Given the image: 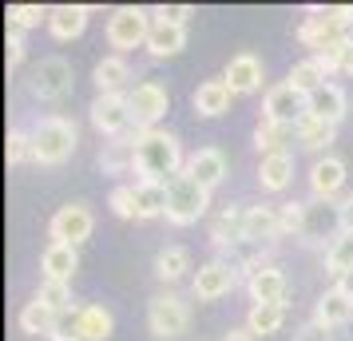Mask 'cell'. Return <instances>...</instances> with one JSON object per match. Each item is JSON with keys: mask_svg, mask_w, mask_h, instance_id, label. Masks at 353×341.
Segmentation results:
<instances>
[{"mask_svg": "<svg viewBox=\"0 0 353 341\" xmlns=\"http://www.w3.org/2000/svg\"><path fill=\"white\" fill-rule=\"evenodd\" d=\"M183 167V143L175 131H135V175L143 183H171Z\"/></svg>", "mask_w": 353, "mask_h": 341, "instance_id": "6da1fadb", "label": "cell"}, {"mask_svg": "<svg viewBox=\"0 0 353 341\" xmlns=\"http://www.w3.org/2000/svg\"><path fill=\"white\" fill-rule=\"evenodd\" d=\"M76 139H80V131H76L72 119H64V115H44V119L32 127L36 163H44V167H60V163H68L72 159V151H76Z\"/></svg>", "mask_w": 353, "mask_h": 341, "instance_id": "7a4b0ae2", "label": "cell"}, {"mask_svg": "<svg viewBox=\"0 0 353 341\" xmlns=\"http://www.w3.org/2000/svg\"><path fill=\"white\" fill-rule=\"evenodd\" d=\"M207 207H210V191L199 187L187 171H179L175 179L167 183V223L171 227H194L207 214Z\"/></svg>", "mask_w": 353, "mask_h": 341, "instance_id": "3957f363", "label": "cell"}, {"mask_svg": "<svg viewBox=\"0 0 353 341\" xmlns=\"http://www.w3.org/2000/svg\"><path fill=\"white\" fill-rule=\"evenodd\" d=\"M151 12L147 8H115L112 17H108V44L115 48V56L119 52H131V48H139L143 44L147 48V36H151Z\"/></svg>", "mask_w": 353, "mask_h": 341, "instance_id": "277c9868", "label": "cell"}, {"mask_svg": "<svg viewBox=\"0 0 353 341\" xmlns=\"http://www.w3.org/2000/svg\"><path fill=\"white\" fill-rule=\"evenodd\" d=\"M128 103H131V119H135V131H155L167 107H171V96L167 87L155 80H139L135 87L128 92Z\"/></svg>", "mask_w": 353, "mask_h": 341, "instance_id": "5b68a950", "label": "cell"}, {"mask_svg": "<svg viewBox=\"0 0 353 341\" xmlns=\"http://www.w3.org/2000/svg\"><path fill=\"white\" fill-rule=\"evenodd\" d=\"M147 325H151L155 338H179V333H187V325H191V306H187L179 293H159V298H151V306H147Z\"/></svg>", "mask_w": 353, "mask_h": 341, "instance_id": "8992f818", "label": "cell"}, {"mask_svg": "<svg viewBox=\"0 0 353 341\" xmlns=\"http://www.w3.org/2000/svg\"><path fill=\"white\" fill-rule=\"evenodd\" d=\"M88 112H92V127H96L103 139H123V135L135 127L128 96H96Z\"/></svg>", "mask_w": 353, "mask_h": 341, "instance_id": "52a82bcc", "label": "cell"}, {"mask_svg": "<svg viewBox=\"0 0 353 341\" xmlns=\"http://www.w3.org/2000/svg\"><path fill=\"white\" fill-rule=\"evenodd\" d=\"M92 230H96V214L88 211L83 203H68V207H60V211L52 214V223H48L52 242H64V246L88 242Z\"/></svg>", "mask_w": 353, "mask_h": 341, "instance_id": "ba28073f", "label": "cell"}, {"mask_svg": "<svg viewBox=\"0 0 353 341\" xmlns=\"http://www.w3.org/2000/svg\"><path fill=\"white\" fill-rule=\"evenodd\" d=\"M239 286V266L226 258H210L199 266V274H194L191 290L199 302H219V298H226V293Z\"/></svg>", "mask_w": 353, "mask_h": 341, "instance_id": "9c48e42d", "label": "cell"}, {"mask_svg": "<svg viewBox=\"0 0 353 341\" xmlns=\"http://www.w3.org/2000/svg\"><path fill=\"white\" fill-rule=\"evenodd\" d=\"M72 83H76L72 64L60 60V56H48V60H40V64L32 68V96L36 99L56 103V99H64L68 92H72Z\"/></svg>", "mask_w": 353, "mask_h": 341, "instance_id": "30bf717a", "label": "cell"}, {"mask_svg": "<svg viewBox=\"0 0 353 341\" xmlns=\"http://www.w3.org/2000/svg\"><path fill=\"white\" fill-rule=\"evenodd\" d=\"M341 203H305V214H302V230H298V238L302 242H321V238H330L334 242L337 234H341Z\"/></svg>", "mask_w": 353, "mask_h": 341, "instance_id": "8fae6325", "label": "cell"}, {"mask_svg": "<svg viewBox=\"0 0 353 341\" xmlns=\"http://www.w3.org/2000/svg\"><path fill=\"white\" fill-rule=\"evenodd\" d=\"M305 115V96L290 83H274L266 99H262V119L270 123H286V127H298V119Z\"/></svg>", "mask_w": 353, "mask_h": 341, "instance_id": "7c38bea8", "label": "cell"}, {"mask_svg": "<svg viewBox=\"0 0 353 341\" xmlns=\"http://www.w3.org/2000/svg\"><path fill=\"white\" fill-rule=\"evenodd\" d=\"M242 238L254 242V246L278 242V238H282V211H278V207H246Z\"/></svg>", "mask_w": 353, "mask_h": 341, "instance_id": "4fadbf2b", "label": "cell"}, {"mask_svg": "<svg viewBox=\"0 0 353 341\" xmlns=\"http://www.w3.org/2000/svg\"><path fill=\"white\" fill-rule=\"evenodd\" d=\"M341 187H345V163L337 159V155H321V159L310 167V191H314V198L334 203Z\"/></svg>", "mask_w": 353, "mask_h": 341, "instance_id": "5bb4252c", "label": "cell"}, {"mask_svg": "<svg viewBox=\"0 0 353 341\" xmlns=\"http://www.w3.org/2000/svg\"><path fill=\"white\" fill-rule=\"evenodd\" d=\"M246 293H250L254 306H282V298H286V274L270 262V266H262V270H254V274L246 278Z\"/></svg>", "mask_w": 353, "mask_h": 341, "instance_id": "9a60e30c", "label": "cell"}, {"mask_svg": "<svg viewBox=\"0 0 353 341\" xmlns=\"http://www.w3.org/2000/svg\"><path fill=\"white\" fill-rule=\"evenodd\" d=\"M223 80L230 83L234 96H250V92L262 87V60H258L254 52H239V56H230Z\"/></svg>", "mask_w": 353, "mask_h": 341, "instance_id": "2e32d148", "label": "cell"}, {"mask_svg": "<svg viewBox=\"0 0 353 341\" xmlns=\"http://www.w3.org/2000/svg\"><path fill=\"white\" fill-rule=\"evenodd\" d=\"M226 171H230V163H226V155L219 147H203V151H194L191 159H187V175L199 187H207V191H214L226 179Z\"/></svg>", "mask_w": 353, "mask_h": 341, "instance_id": "e0dca14e", "label": "cell"}, {"mask_svg": "<svg viewBox=\"0 0 353 341\" xmlns=\"http://www.w3.org/2000/svg\"><path fill=\"white\" fill-rule=\"evenodd\" d=\"M345 107H350V99H345V92L337 83H325L314 96H305V115H314L321 123H334V127L345 119Z\"/></svg>", "mask_w": 353, "mask_h": 341, "instance_id": "ac0fdd59", "label": "cell"}, {"mask_svg": "<svg viewBox=\"0 0 353 341\" xmlns=\"http://www.w3.org/2000/svg\"><path fill=\"white\" fill-rule=\"evenodd\" d=\"M230 99H234V92H230V83L226 80H203L199 87H194V112L203 115V119H219V115L230 112Z\"/></svg>", "mask_w": 353, "mask_h": 341, "instance_id": "d6986e66", "label": "cell"}, {"mask_svg": "<svg viewBox=\"0 0 353 341\" xmlns=\"http://www.w3.org/2000/svg\"><path fill=\"white\" fill-rule=\"evenodd\" d=\"M290 183H294V155H290V151H282V155H266V159L258 163V187H262L266 195L286 191Z\"/></svg>", "mask_w": 353, "mask_h": 341, "instance_id": "ffe728a7", "label": "cell"}, {"mask_svg": "<svg viewBox=\"0 0 353 341\" xmlns=\"http://www.w3.org/2000/svg\"><path fill=\"white\" fill-rule=\"evenodd\" d=\"M88 28V4H56L48 8V32L56 40H76Z\"/></svg>", "mask_w": 353, "mask_h": 341, "instance_id": "44dd1931", "label": "cell"}, {"mask_svg": "<svg viewBox=\"0 0 353 341\" xmlns=\"http://www.w3.org/2000/svg\"><path fill=\"white\" fill-rule=\"evenodd\" d=\"M92 80H96L99 96H128L123 87H128V80H131V68H128L123 56H103L96 64V72H92Z\"/></svg>", "mask_w": 353, "mask_h": 341, "instance_id": "7402d4cb", "label": "cell"}, {"mask_svg": "<svg viewBox=\"0 0 353 341\" xmlns=\"http://www.w3.org/2000/svg\"><path fill=\"white\" fill-rule=\"evenodd\" d=\"M187 48V28L183 24H167V20H155L151 24V36H147V52L155 60H167V56H179Z\"/></svg>", "mask_w": 353, "mask_h": 341, "instance_id": "603a6c76", "label": "cell"}, {"mask_svg": "<svg viewBox=\"0 0 353 341\" xmlns=\"http://www.w3.org/2000/svg\"><path fill=\"white\" fill-rule=\"evenodd\" d=\"M242 223H246V211H242V207H226V211L210 223V246L230 254V250L242 242Z\"/></svg>", "mask_w": 353, "mask_h": 341, "instance_id": "cb8c5ba5", "label": "cell"}, {"mask_svg": "<svg viewBox=\"0 0 353 341\" xmlns=\"http://www.w3.org/2000/svg\"><path fill=\"white\" fill-rule=\"evenodd\" d=\"M135 195V218H167V183H131Z\"/></svg>", "mask_w": 353, "mask_h": 341, "instance_id": "d4e9b609", "label": "cell"}, {"mask_svg": "<svg viewBox=\"0 0 353 341\" xmlns=\"http://www.w3.org/2000/svg\"><path fill=\"white\" fill-rule=\"evenodd\" d=\"M314 322L321 325H330V329H341V325H350L353 322V302L345 298V293L337 290H325L318 298V309H314Z\"/></svg>", "mask_w": 353, "mask_h": 341, "instance_id": "484cf974", "label": "cell"}, {"mask_svg": "<svg viewBox=\"0 0 353 341\" xmlns=\"http://www.w3.org/2000/svg\"><path fill=\"white\" fill-rule=\"evenodd\" d=\"M40 266H44V278H52V282H72V274L80 270V254H76V246L52 242L44 250Z\"/></svg>", "mask_w": 353, "mask_h": 341, "instance_id": "4316f807", "label": "cell"}, {"mask_svg": "<svg viewBox=\"0 0 353 341\" xmlns=\"http://www.w3.org/2000/svg\"><path fill=\"white\" fill-rule=\"evenodd\" d=\"M290 143H298V127H286V123H270V119H258L254 127V147L266 155H282Z\"/></svg>", "mask_w": 353, "mask_h": 341, "instance_id": "83f0119b", "label": "cell"}, {"mask_svg": "<svg viewBox=\"0 0 353 341\" xmlns=\"http://www.w3.org/2000/svg\"><path fill=\"white\" fill-rule=\"evenodd\" d=\"M99 167H103V175H123V171H135V135L108 139L103 151H99Z\"/></svg>", "mask_w": 353, "mask_h": 341, "instance_id": "f1b7e54d", "label": "cell"}, {"mask_svg": "<svg viewBox=\"0 0 353 341\" xmlns=\"http://www.w3.org/2000/svg\"><path fill=\"white\" fill-rule=\"evenodd\" d=\"M56 318L60 313H52L44 302H28V306L20 309V329L28 333V338H52V329H56Z\"/></svg>", "mask_w": 353, "mask_h": 341, "instance_id": "f546056e", "label": "cell"}, {"mask_svg": "<svg viewBox=\"0 0 353 341\" xmlns=\"http://www.w3.org/2000/svg\"><path fill=\"white\" fill-rule=\"evenodd\" d=\"M187 270H191V254H187L183 246H163L159 254H155V278H159V282H167V286H171V282H179Z\"/></svg>", "mask_w": 353, "mask_h": 341, "instance_id": "4dcf8cb0", "label": "cell"}, {"mask_svg": "<svg viewBox=\"0 0 353 341\" xmlns=\"http://www.w3.org/2000/svg\"><path fill=\"white\" fill-rule=\"evenodd\" d=\"M112 329H115L112 309L80 306V333H83V341H108V338H112Z\"/></svg>", "mask_w": 353, "mask_h": 341, "instance_id": "1f68e13d", "label": "cell"}, {"mask_svg": "<svg viewBox=\"0 0 353 341\" xmlns=\"http://www.w3.org/2000/svg\"><path fill=\"white\" fill-rule=\"evenodd\" d=\"M325 76H330V72H325V68L318 64V56H310V60H302V64H294L290 68V87H298V92H302V96H314V92H318V87H325Z\"/></svg>", "mask_w": 353, "mask_h": 341, "instance_id": "d6a6232c", "label": "cell"}, {"mask_svg": "<svg viewBox=\"0 0 353 341\" xmlns=\"http://www.w3.org/2000/svg\"><path fill=\"white\" fill-rule=\"evenodd\" d=\"M282 322H286V302H282V306H250V313H246V329H250L254 338L278 333Z\"/></svg>", "mask_w": 353, "mask_h": 341, "instance_id": "836d02e7", "label": "cell"}, {"mask_svg": "<svg viewBox=\"0 0 353 341\" xmlns=\"http://www.w3.org/2000/svg\"><path fill=\"white\" fill-rule=\"evenodd\" d=\"M337 127L334 123H321V119H314V115H302L298 119V143L305 147V151H321V147L334 143Z\"/></svg>", "mask_w": 353, "mask_h": 341, "instance_id": "e575fe53", "label": "cell"}, {"mask_svg": "<svg viewBox=\"0 0 353 341\" xmlns=\"http://www.w3.org/2000/svg\"><path fill=\"white\" fill-rule=\"evenodd\" d=\"M325 270L334 278L353 270V230H341L334 242H330V250H325Z\"/></svg>", "mask_w": 353, "mask_h": 341, "instance_id": "d590c367", "label": "cell"}, {"mask_svg": "<svg viewBox=\"0 0 353 341\" xmlns=\"http://www.w3.org/2000/svg\"><path fill=\"white\" fill-rule=\"evenodd\" d=\"M36 302H44L52 313H68L72 309V282H52V278H44L40 290H36Z\"/></svg>", "mask_w": 353, "mask_h": 341, "instance_id": "8d00e7d4", "label": "cell"}, {"mask_svg": "<svg viewBox=\"0 0 353 341\" xmlns=\"http://www.w3.org/2000/svg\"><path fill=\"white\" fill-rule=\"evenodd\" d=\"M40 20H48V8H40V4H8V32L36 28Z\"/></svg>", "mask_w": 353, "mask_h": 341, "instance_id": "74e56055", "label": "cell"}, {"mask_svg": "<svg viewBox=\"0 0 353 341\" xmlns=\"http://www.w3.org/2000/svg\"><path fill=\"white\" fill-rule=\"evenodd\" d=\"M8 163L20 167V163H36V151H32V131H8Z\"/></svg>", "mask_w": 353, "mask_h": 341, "instance_id": "f35d334b", "label": "cell"}, {"mask_svg": "<svg viewBox=\"0 0 353 341\" xmlns=\"http://www.w3.org/2000/svg\"><path fill=\"white\" fill-rule=\"evenodd\" d=\"M48 341H83V333H80V306H72L68 313L56 318V329H52Z\"/></svg>", "mask_w": 353, "mask_h": 341, "instance_id": "ab89813d", "label": "cell"}, {"mask_svg": "<svg viewBox=\"0 0 353 341\" xmlns=\"http://www.w3.org/2000/svg\"><path fill=\"white\" fill-rule=\"evenodd\" d=\"M108 207H112L115 218H135V195H131V183L115 187L112 198H108Z\"/></svg>", "mask_w": 353, "mask_h": 341, "instance_id": "60d3db41", "label": "cell"}, {"mask_svg": "<svg viewBox=\"0 0 353 341\" xmlns=\"http://www.w3.org/2000/svg\"><path fill=\"white\" fill-rule=\"evenodd\" d=\"M302 214H305V203H286V207H282V234H294V238H298Z\"/></svg>", "mask_w": 353, "mask_h": 341, "instance_id": "b9f144b4", "label": "cell"}, {"mask_svg": "<svg viewBox=\"0 0 353 341\" xmlns=\"http://www.w3.org/2000/svg\"><path fill=\"white\" fill-rule=\"evenodd\" d=\"M294 341H334V329L321 322H305L298 333H294Z\"/></svg>", "mask_w": 353, "mask_h": 341, "instance_id": "7bdbcfd3", "label": "cell"}, {"mask_svg": "<svg viewBox=\"0 0 353 341\" xmlns=\"http://www.w3.org/2000/svg\"><path fill=\"white\" fill-rule=\"evenodd\" d=\"M20 60H24V40L20 32H8V68H17Z\"/></svg>", "mask_w": 353, "mask_h": 341, "instance_id": "ee69618b", "label": "cell"}, {"mask_svg": "<svg viewBox=\"0 0 353 341\" xmlns=\"http://www.w3.org/2000/svg\"><path fill=\"white\" fill-rule=\"evenodd\" d=\"M341 227L353 230V195H350V198H341Z\"/></svg>", "mask_w": 353, "mask_h": 341, "instance_id": "f6af8a7d", "label": "cell"}, {"mask_svg": "<svg viewBox=\"0 0 353 341\" xmlns=\"http://www.w3.org/2000/svg\"><path fill=\"white\" fill-rule=\"evenodd\" d=\"M223 341H254V333L242 325V329H230V333H223Z\"/></svg>", "mask_w": 353, "mask_h": 341, "instance_id": "bcb514c9", "label": "cell"}, {"mask_svg": "<svg viewBox=\"0 0 353 341\" xmlns=\"http://www.w3.org/2000/svg\"><path fill=\"white\" fill-rule=\"evenodd\" d=\"M337 290H341V293H345V298L353 302V270H350V274H341V278H337Z\"/></svg>", "mask_w": 353, "mask_h": 341, "instance_id": "7dc6e473", "label": "cell"}, {"mask_svg": "<svg viewBox=\"0 0 353 341\" xmlns=\"http://www.w3.org/2000/svg\"><path fill=\"white\" fill-rule=\"evenodd\" d=\"M350 329H353V322H350Z\"/></svg>", "mask_w": 353, "mask_h": 341, "instance_id": "c3c4849f", "label": "cell"}]
</instances>
